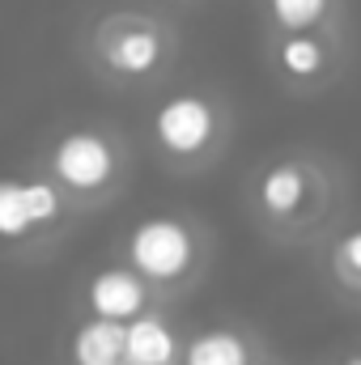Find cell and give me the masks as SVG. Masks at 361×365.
<instances>
[{
	"label": "cell",
	"instance_id": "obj_1",
	"mask_svg": "<svg viewBox=\"0 0 361 365\" xmlns=\"http://www.w3.org/2000/svg\"><path fill=\"white\" fill-rule=\"evenodd\" d=\"M251 225L272 247H319L349 208L345 166L323 149H276L243 187Z\"/></svg>",
	"mask_w": 361,
	"mask_h": 365
},
{
	"label": "cell",
	"instance_id": "obj_2",
	"mask_svg": "<svg viewBox=\"0 0 361 365\" xmlns=\"http://www.w3.org/2000/svg\"><path fill=\"white\" fill-rule=\"evenodd\" d=\"M179 26L141 0L98 9L81 30V64L102 90L158 93L179 64Z\"/></svg>",
	"mask_w": 361,
	"mask_h": 365
},
{
	"label": "cell",
	"instance_id": "obj_3",
	"mask_svg": "<svg viewBox=\"0 0 361 365\" xmlns=\"http://www.w3.org/2000/svg\"><path fill=\"white\" fill-rule=\"evenodd\" d=\"M238 132L234 102L217 86H162L145 110V145L162 175L200 179L225 162Z\"/></svg>",
	"mask_w": 361,
	"mask_h": 365
},
{
	"label": "cell",
	"instance_id": "obj_4",
	"mask_svg": "<svg viewBox=\"0 0 361 365\" xmlns=\"http://www.w3.org/2000/svg\"><path fill=\"white\" fill-rule=\"evenodd\" d=\"M111 255L145 276L166 306H175L204 284L217 259V234L191 208H153L119 230Z\"/></svg>",
	"mask_w": 361,
	"mask_h": 365
},
{
	"label": "cell",
	"instance_id": "obj_5",
	"mask_svg": "<svg viewBox=\"0 0 361 365\" xmlns=\"http://www.w3.org/2000/svg\"><path fill=\"white\" fill-rule=\"evenodd\" d=\"M34 166L73 200L81 217H90L123 200L136 175V149L123 128L106 119H77L43 140Z\"/></svg>",
	"mask_w": 361,
	"mask_h": 365
},
{
	"label": "cell",
	"instance_id": "obj_6",
	"mask_svg": "<svg viewBox=\"0 0 361 365\" xmlns=\"http://www.w3.org/2000/svg\"><path fill=\"white\" fill-rule=\"evenodd\" d=\"M81 221L73 200L39 166L0 175V255L34 264L51 255Z\"/></svg>",
	"mask_w": 361,
	"mask_h": 365
},
{
	"label": "cell",
	"instance_id": "obj_7",
	"mask_svg": "<svg viewBox=\"0 0 361 365\" xmlns=\"http://www.w3.org/2000/svg\"><path fill=\"white\" fill-rule=\"evenodd\" d=\"M353 60L349 21L293 30V34H264V64L272 81L293 98H319L327 93Z\"/></svg>",
	"mask_w": 361,
	"mask_h": 365
},
{
	"label": "cell",
	"instance_id": "obj_8",
	"mask_svg": "<svg viewBox=\"0 0 361 365\" xmlns=\"http://www.w3.org/2000/svg\"><path fill=\"white\" fill-rule=\"evenodd\" d=\"M153 306H166L153 284L141 272H132L123 259H106L81 276L77 284V310L90 314V319H111V323H132L136 314L153 310Z\"/></svg>",
	"mask_w": 361,
	"mask_h": 365
},
{
	"label": "cell",
	"instance_id": "obj_9",
	"mask_svg": "<svg viewBox=\"0 0 361 365\" xmlns=\"http://www.w3.org/2000/svg\"><path fill=\"white\" fill-rule=\"evenodd\" d=\"M264 357H268V344L255 327L234 323V319H217V323L187 331L179 365H255Z\"/></svg>",
	"mask_w": 361,
	"mask_h": 365
},
{
	"label": "cell",
	"instance_id": "obj_10",
	"mask_svg": "<svg viewBox=\"0 0 361 365\" xmlns=\"http://www.w3.org/2000/svg\"><path fill=\"white\" fill-rule=\"evenodd\" d=\"M187 331L171 319V306H153L123 323V361L128 365H179Z\"/></svg>",
	"mask_w": 361,
	"mask_h": 365
},
{
	"label": "cell",
	"instance_id": "obj_11",
	"mask_svg": "<svg viewBox=\"0 0 361 365\" xmlns=\"http://www.w3.org/2000/svg\"><path fill=\"white\" fill-rule=\"evenodd\" d=\"M319 268L336 297L361 306V221H340L319 242Z\"/></svg>",
	"mask_w": 361,
	"mask_h": 365
},
{
	"label": "cell",
	"instance_id": "obj_12",
	"mask_svg": "<svg viewBox=\"0 0 361 365\" xmlns=\"http://www.w3.org/2000/svg\"><path fill=\"white\" fill-rule=\"evenodd\" d=\"M64 365H123V323L77 314L64 336Z\"/></svg>",
	"mask_w": 361,
	"mask_h": 365
},
{
	"label": "cell",
	"instance_id": "obj_13",
	"mask_svg": "<svg viewBox=\"0 0 361 365\" xmlns=\"http://www.w3.org/2000/svg\"><path fill=\"white\" fill-rule=\"evenodd\" d=\"M264 34H293L345 21V0H255Z\"/></svg>",
	"mask_w": 361,
	"mask_h": 365
},
{
	"label": "cell",
	"instance_id": "obj_14",
	"mask_svg": "<svg viewBox=\"0 0 361 365\" xmlns=\"http://www.w3.org/2000/svg\"><path fill=\"white\" fill-rule=\"evenodd\" d=\"M332 365H361V349H349V353H340Z\"/></svg>",
	"mask_w": 361,
	"mask_h": 365
},
{
	"label": "cell",
	"instance_id": "obj_15",
	"mask_svg": "<svg viewBox=\"0 0 361 365\" xmlns=\"http://www.w3.org/2000/svg\"><path fill=\"white\" fill-rule=\"evenodd\" d=\"M255 365H280V361H276V357H272V353H268V357H264V361H255Z\"/></svg>",
	"mask_w": 361,
	"mask_h": 365
},
{
	"label": "cell",
	"instance_id": "obj_16",
	"mask_svg": "<svg viewBox=\"0 0 361 365\" xmlns=\"http://www.w3.org/2000/svg\"><path fill=\"white\" fill-rule=\"evenodd\" d=\"M123 365H128V361H123Z\"/></svg>",
	"mask_w": 361,
	"mask_h": 365
}]
</instances>
